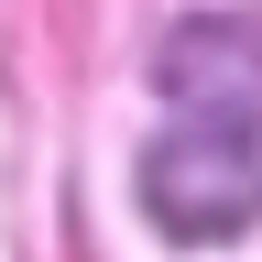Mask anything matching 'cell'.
<instances>
[{"label": "cell", "mask_w": 262, "mask_h": 262, "mask_svg": "<svg viewBox=\"0 0 262 262\" xmlns=\"http://www.w3.org/2000/svg\"><path fill=\"white\" fill-rule=\"evenodd\" d=\"M142 219L164 241H241L262 219V131L164 120L142 142Z\"/></svg>", "instance_id": "1"}, {"label": "cell", "mask_w": 262, "mask_h": 262, "mask_svg": "<svg viewBox=\"0 0 262 262\" xmlns=\"http://www.w3.org/2000/svg\"><path fill=\"white\" fill-rule=\"evenodd\" d=\"M153 88L175 98V120H229V131H262V33L251 22H219L196 11L153 44Z\"/></svg>", "instance_id": "2"}]
</instances>
